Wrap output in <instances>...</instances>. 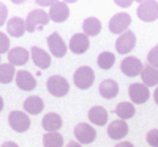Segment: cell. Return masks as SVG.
Returning a JSON list of instances; mask_svg holds the SVG:
<instances>
[{"label":"cell","mask_w":158,"mask_h":147,"mask_svg":"<svg viewBox=\"0 0 158 147\" xmlns=\"http://www.w3.org/2000/svg\"><path fill=\"white\" fill-rule=\"evenodd\" d=\"M73 81H74V86L81 90H87L92 87L95 81V73L90 66H79V68L74 71V76H73Z\"/></svg>","instance_id":"6da1fadb"},{"label":"cell","mask_w":158,"mask_h":147,"mask_svg":"<svg viewBox=\"0 0 158 147\" xmlns=\"http://www.w3.org/2000/svg\"><path fill=\"white\" fill-rule=\"evenodd\" d=\"M46 87H48V92L51 93V95H54V97H65L67 93L70 92V84L68 81L65 79L63 76L60 74H54V76H51L48 79V82H46Z\"/></svg>","instance_id":"7a4b0ae2"},{"label":"cell","mask_w":158,"mask_h":147,"mask_svg":"<svg viewBox=\"0 0 158 147\" xmlns=\"http://www.w3.org/2000/svg\"><path fill=\"white\" fill-rule=\"evenodd\" d=\"M51 21L49 15L44 13L43 10H32L27 18H25V24H27V32L32 33L35 32L38 27H41V25H46L48 22Z\"/></svg>","instance_id":"3957f363"},{"label":"cell","mask_w":158,"mask_h":147,"mask_svg":"<svg viewBox=\"0 0 158 147\" xmlns=\"http://www.w3.org/2000/svg\"><path fill=\"white\" fill-rule=\"evenodd\" d=\"M8 122H10V127L18 133H24L30 128V117L27 112H22V111L10 112Z\"/></svg>","instance_id":"277c9868"},{"label":"cell","mask_w":158,"mask_h":147,"mask_svg":"<svg viewBox=\"0 0 158 147\" xmlns=\"http://www.w3.org/2000/svg\"><path fill=\"white\" fill-rule=\"evenodd\" d=\"M131 24V16L127 15V13H117L114 15L109 21V30L115 35L120 36L122 33H125Z\"/></svg>","instance_id":"5b68a950"},{"label":"cell","mask_w":158,"mask_h":147,"mask_svg":"<svg viewBox=\"0 0 158 147\" xmlns=\"http://www.w3.org/2000/svg\"><path fill=\"white\" fill-rule=\"evenodd\" d=\"M138 18L144 22H153L158 19V2H141L138 6Z\"/></svg>","instance_id":"8992f818"},{"label":"cell","mask_w":158,"mask_h":147,"mask_svg":"<svg viewBox=\"0 0 158 147\" xmlns=\"http://www.w3.org/2000/svg\"><path fill=\"white\" fill-rule=\"evenodd\" d=\"M128 95H130V100L135 104H142V103H146L149 100L150 90L142 82H135V84H131L128 87Z\"/></svg>","instance_id":"52a82bcc"},{"label":"cell","mask_w":158,"mask_h":147,"mask_svg":"<svg viewBox=\"0 0 158 147\" xmlns=\"http://www.w3.org/2000/svg\"><path fill=\"white\" fill-rule=\"evenodd\" d=\"M74 136L79 144H92L97 138V130L89 124H77L74 128Z\"/></svg>","instance_id":"ba28073f"},{"label":"cell","mask_w":158,"mask_h":147,"mask_svg":"<svg viewBox=\"0 0 158 147\" xmlns=\"http://www.w3.org/2000/svg\"><path fill=\"white\" fill-rule=\"evenodd\" d=\"M135 46H136V35L131 30H127L125 33H122L115 41V49L118 54H128V52L135 49Z\"/></svg>","instance_id":"9c48e42d"},{"label":"cell","mask_w":158,"mask_h":147,"mask_svg":"<svg viewBox=\"0 0 158 147\" xmlns=\"http://www.w3.org/2000/svg\"><path fill=\"white\" fill-rule=\"evenodd\" d=\"M120 70H122V73L125 76L135 78V76H138V74L142 73L144 65H142V62L138 57H125L122 60V63H120Z\"/></svg>","instance_id":"30bf717a"},{"label":"cell","mask_w":158,"mask_h":147,"mask_svg":"<svg viewBox=\"0 0 158 147\" xmlns=\"http://www.w3.org/2000/svg\"><path fill=\"white\" fill-rule=\"evenodd\" d=\"M48 46H49L51 54L54 57H57V59H60V57H63L65 54H67V44H65V41L62 40V36L57 32L51 33L48 36Z\"/></svg>","instance_id":"8fae6325"},{"label":"cell","mask_w":158,"mask_h":147,"mask_svg":"<svg viewBox=\"0 0 158 147\" xmlns=\"http://www.w3.org/2000/svg\"><path fill=\"white\" fill-rule=\"evenodd\" d=\"M49 18L54 22H65L70 18V8L65 2H54L49 8Z\"/></svg>","instance_id":"7c38bea8"},{"label":"cell","mask_w":158,"mask_h":147,"mask_svg":"<svg viewBox=\"0 0 158 147\" xmlns=\"http://www.w3.org/2000/svg\"><path fill=\"white\" fill-rule=\"evenodd\" d=\"M89 46H90V41L85 33H74L70 40L68 48L73 54H84V52H87Z\"/></svg>","instance_id":"4fadbf2b"},{"label":"cell","mask_w":158,"mask_h":147,"mask_svg":"<svg viewBox=\"0 0 158 147\" xmlns=\"http://www.w3.org/2000/svg\"><path fill=\"white\" fill-rule=\"evenodd\" d=\"M127 135H128V125H127L125 120L117 119L108 125V136L111 139L118 141V139H123Z\"/></svg>","instance_id":"5bb4252c"},{"label":"cell","mask_w":158,"mask_h":147,"mask_svg":"<svg viewBox=\"0 0 158 147\" xmlns=\"http://www.w3.org/2000/svg\"><path fill=\"white\" fill-rule=\"evenodd\" d=\"M16 84L21 90H25V92H30L36 87V79L32 73L25 71V70H19L16 73Z\"/></svg>","instance_id":"9a60e30c"},{"label":"cell","mask_w":158,"mask_h":147,"mask_svg":"<svg viewBox=\"0 0 158 147\" xmlns=\"http://www.w3.org/2000/svg\"><path fill=\"white\" fill-rule=\"evenodd\" d=\"M30 56H32L33 63L38 66V68L46 70V68H49V66H51V56L48 54L44 49L38 48V46H33L30 49Z\"/></svg>","instance_id":"2e32d148"},{"label":"cell","mask_w":158,"mask_h":147,"mask_svg":"<svg viewBox=\"0 0 158 147\" xmlns=\"http://www.w3.org/2000/svg\"><path fill=\"white\" fill-rule=\"evenodd\" d=\"M29 57H32L29 54V51L27 49H24V48H13L10 49L8 52V60L13 66H22L29 62Z\"/></svg>","instance_id":"e0dca14e"},{"label":"cell","mask_w":158,"mask_h":147,"mask_svg":"<svg viewBox=\"0 0 158 147\" xmlns=\"http://www.w3.org/2000/svg\"><path fill=\"white\" fill-rule=\"evenodd\" d=\"M6 30H8V35L19 38L27 32V24H25L22 18H11L6 24Z\"/></svg>","instance_id":"ac0fdd59"},{"label":"cell","mask_w":158,"mask_h":147,"mask_svg":"<svg viewBox=\"0 0 158 147\" xmlns=\"http://www.w3.org/2000/svg\"><path fill=\"white\" fill-rule=\"evenodd\" d=\"M108 111L103 108V106H94V108H90L89 111V120L94 125L97 127H103V125H106L108 122Z\"/></svg>","instance_id":"d6986e66"},{"label":"cell","mask_w":158,"mask_h":147,"mask_svg":"<svg viewBox=\"0 0 158 147\" xmlns=\"http://www.w3.org/2000/svg\"><path fill=\"white\" fill-rule=\"evenodd\" d=\"M62 117L59 116V114H56V112H49V114H46L44 117H43V122H41V125H43V128L48 131V133H54V131H57V130H60L62 128Z\"/></svg>","instance_id":"ffe728a7"},{"label":"cell","mask_w":158,"mask_h":147,"mask_svg":"<svg viewBox=\"0 0 158 147\" xmlns=\"http://www.w3.org/2000/svg\"><path fill=\"white\" fill-rule=\"evenodd\" d=\"M118 93V84L114 79H104L100 84V95L106 100H112L114 97H117Z\"/></svg>","instance_id":"44dd1931"},{"label":"cell","mask_w":158,"mask_h":147,"mask_svg":"<svg viewBox=\"0 0 158 147\" xmlns=\"http://www.w3.org/2000/svg\"><path fill=\"white\" fill-rule=\"evenodd\" d=\"M22 106H24V109H25V112H27V114L36 116V114H40V112L44 109V101L40 98V97L33 95V97H29L27 100H25Z\"/></svg>","instance_id":"7402d4cb"},{"label":"cell","mask_w":158,"mask_h":147,"mask_svg":"<svg viewBox=\"0 0 158 147\" xmlns=\"http://www.w3.org/2000/svg\"><path fill=\"white\" fill-rule=\"evenodd\" d=\"M141 79L142 84L147 87H158V70L153 68V66H144V70L141 73Z\"/></svg>","instance_id":"603a6c76"},{"label":"cell","mask_w":158,"mask_h":147,"mask_svg":"<svg viewBox=\"0 0 158 147\" xmlns=\"http://www.w3.org/2000/svg\"><path fill=\"white\" fill-rule=\"evenodd\" d=\"M136 109H135V104L133 103H128V101H122L117 104L115 108V114L117 117H120V120H128L135 116Z\"/></svg>","instance_id":"cb8c5ba5"},{"label":"cell","mask_w":158,"mask_h":147,"mask_svg":"<svg viewBox=\"0 0 158 147\" xmlns=\"http://www.w3.org/2000/svg\"><path fill=\"white\" fill-rule=\"evenodd\" d=\"M82 30L87 36H95L101 32V22L97 18H87L82 22Z\"/></svg>","instance_id":"d4e9b609"},{"label":"cell","mask_w":158,"mask_h":147,"mask_svg":"<svg viewBox=\"0 0 158 147\" xmlns=\"http://www.w3.org/2000/svg\"><path fill=\"white\" fill-rule=\"evenodd\" d=\"M16 76V70L11 63H2L0 65V82L2 84H10Z\"/></svg>","instance_id":"484cf974"},{"label":"cell","mask_w":158,"mask_h":147,"mask_svg":"<svg viewBox=\"0 0 158 147\" xmlns=\"http://www.w3.org/2000/svg\"><path fill=\"white\" fill-rule=\"evenodd\" d=\"M43 145L44 147H63V136L60 133H46L43 136Z\"/></svg>","instance_id":"4316f807"},{"label":"cell","mask_w":158,"mask_h":147,"mask_svg":"<svg viewBox=\"0 0 158 147\" xmlns=\"http://www.w3.org/2000/svg\"><path fill=\"white\" fill-rule=\"evenodd\" d=\"M97 62H98V66L101 70H109L115 63V56L112 54V52H109V51H104V52H101V54L98 56Z\"/></svg>","instance_id":"83f0119b"},{"label":"cell","mask_w":158,"mask_h":147,"mask_svg":"<svg viewBox=\"0 0 158 147\" xmlns=\"http://www.w3.org/2000/svg\"><path fill=\"white\" fill-rule=\"evenodd\" d=\"M147 62L150 66H153V68L158 70V44L153 46L150 51H149V54H147Z\"/></svg>","instance_id":"f1b7e54d"},{"label":"cell","mask_w":158,"mask_h":147,"mask_svg":"<svg viewBox=\"0 0 158 147\" xmlns=\"http://www.w3.org/2000/svg\"><path fill=\"white\" fill-rule=\"evenodd\" d=\"M6 51L10 52V38H8V35L0 32V54H3Z\"/></svg>","instance_id":"f546056e"},{"label":"cell","mask_w":158,"mask_h":147,"mask_svg":"<svg viewBox=\"0 0 158 147\" xmlns=\"http://www.w3.org/2000/svg\"><path fill=\"white\" fill-rule=\"evenodd\" d=\"M147 142H149L152 147H158V128L150 130V131L147 133Z\"/></svg>","instance_id":"4dcf8cb0"},{"label":"cell","mask_w":158,"mask_h":147,"mask_svg":"<svg viewBox=\"0 0 158 147\" xmlns=\"http://www.w3.org/2000/svg\"><path fill=\"white\" fill-rule=\"evenodd\" d=\"M6 19H8V8L3 3H0V27L6 22Z\"/></svg>","instance_id":"1f68e13d"},{"label":"cell","mask_w":158,"mask_h":147,"mask_svg":"<svg viewBox=\"0 0 158 147\" xmlns=\"http://www.w3.org/2000/svg\"><path fill=\"white\" fill-rule=\"evenodd\" d=\"M114 3H115V5H118V6H122V8H128L133 2H131V0H115Z\"/></svg>","instance_id":"d6a6232c"},{"label":"cell","mask_w":158,"mask_h":147,"mask_svg":"<svg viewBox=\"0 0 158 147\" xmlns=\"http://www.w3.org/2000/svg\"><path fill=\"white\" fill-rule=\"evenodd\" d=\"M36 3L40 6H52V3H54V2H51V0H36Z\"/></svg>","instance_id":"836d02e7"},{"label":"cell","mask_w":158,"mask_h":147,"mask_svg":"<svg viewBox=\"0 0 158 147\" xmlns=\"http://www.w3.org/2000/svg\"><path fill=\"white\" fill-rule=\"evenodd\" d=\"M115 147H135V145L131 144L130 141H123V142H117Z\"/></svg>","instance_id":"e575fe53"},{"label":"cell","mask_w":158,"mask_h":147,"mask_svg":"<svg viewBox=\"0 0 158 147\" xmlns=\"http://www.w3.org/2000/svg\"><path fill=\"white\" fill-rule=\"evenodd\" d=\"M2 147H19V145L16 142H13V141H6V142L2 144Z\"/></svg>","instance_id":"d590c367"},{"label":"cell","mask_w":158,"mask_h":147,"mask_svg":"<svg viewBox=\"0 0 158 147\" xmlns=\"http://www.w3.org/2000/svg\"><path fill=\"white\" fill-rule=\"evenodd\" d=\"M67 147H82V145L79 144L77 141H70V142L67 144Z\"/></svg>","instance_id":"8d00e7d4"},{"label":"cell","mask_w":158,"mask_h":147,"mask_svg":"<svg viewBox=\"0 0 158 147\" xmlns=\"http://www.w3.org/2000/svg\"><path fill=\"white\" fill-rule=\"evenodd\" d=\"M153 100H155V103L158 104V87H156L155 92H153Z\"/></svg>","instance_id":"74e56055"},{"label":"cell","mask_w":158,"mask_h":147,"mask_svg":"<svg viewBox=\"0 0 158 147\" xmlns=\"http://www.w3.org/2000/svg\"><path fill=\"white\" fill-rule=\"evenodd\" d=\"M3 106H5V104H3V98L0 97V112H2V109H3Z\"/></svg>","instance_id":"f35d334b"},{"label":"cell","mask_w":158,"mask_h":147,"mask_svg":"<svg viewBox=\"0 0 158 147\" xmlns=\"http://www.w3.org/2000/svg\"><path fill=\"white\" fill-rule=\"evenodd\" d=\"M0 65H2V63H0Z\"/></svg>","instance_id":"ab89813d"}]
</instances>
